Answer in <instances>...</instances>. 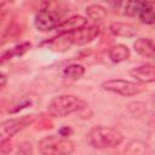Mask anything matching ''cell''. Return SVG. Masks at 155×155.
Here are the masks:
<instances>
[{
  "label": "cell",
  "mask_w": 155,
  "mask_h": 155,
  "mask_svg": "<svg viewBox=\"0 0 155 155\" xmlns=\"http://www.w3.org/2000/svg\"><path fill=\"white\" fill-rule=\"evenodd\" d=\"M47 7H42L35 16L34 24L35 28L40 31H50L52 29H57L61 24L62 13L57 8L50 7V4H46Z\"/></svg>",
  "instance_id": "obj_5"
},
{
  "label": "cell",
  "mask_w": 155,
  "mask_h": 155,
  "mask_svg": "<svg viewBox=\"0 0 155 155\" xmlns=\"http://www.w3.org/2000/svg\"><path fill=\"white\" fill-rule=\"evenodd\" d=\"M101 33V29L98 25H86L79 30H75L73 33H65L69 35V39L73 45H86L91 41H93Z\"/></svg>",
  "instance_id": "obj_7"
},
{
  "label": "cell",
  "mask_w": 155,
  "mask_h": 155,
  "mask_svg": "<svg viewBox=\"0 0 155 155\" xmlns=\"http://www.w3.org/2000/svg\"><path fill=\"white\" fill-rule=\"evenodd\" d=\"M130 75L136 79L137 82L147 85L155 82V65L154 64H142L130 70Z\"/></svg>",
  "instance_id": "obj_8"
},
{
  "label": "cell",
  "mask_w": 155,
  "mask_h": 155,
  "mask_svg": "<svg viewBox=\"0 0 155 155\" xmlns=\"http://www.w3.org/2000/svg\"><path fill=\"white\" fill-rule=\"evenodd\" d=\"M87 143L94 149H111L124 142V134L109 126H96L86 136Z\"/></svg>",
  "instance_id": "obj_2"
},
{
  "label": "cell",
  "mask_w": 155,
  "mask_h": 155,
  "mask_svg": "<svg viewBox=\"0 0 155 155\" xmlns=\"http://www.w3.org/2000/svg\"><path fill=\"white\" fill-rule=\"evenodd\" d=\"M87 108L90 107L86 101L73 94H61L50 101L47 105V111L53 117H65L74 113L79 115L82 110Z\"/></svg>",
  "instance_id": "obj_1"
},
{
  "label": "cell",
  "mask_w": 155,
  "mask_h": 155,
  "mask_svg": "<svg viewBox=\"0 0 155 155\" xmlns=\"http://www.w3.org/2000/svg\"><path fill=\"white\" fill-rule=\"evenodd\" d=\"M134 51L145 58H154L155 57V41L149 38H139L133 44Z\"/></svg>",
  "instance_id": "obj_10"
},
{
  "label": "cell",
  "mask_w": 155,
  "mask_h": 155,
  "mask_svg": "<svg viewBox=\"0 0 155 155\" xmlns=\"http://www.w3.org/2000/svg\"><path fill=\"white\" fill-rule=\"evenodd\" d=\"M35 121L34 115H24L19 119H8L1 124V138H11Z\"/></svg>",
  "instance_id": "obj_6"
},
{
  "label": "cell",
  "mask_w": 155,
  "mask_h": 155,
  "mask_svg": "<svg viewBox=\"0 0 155 155\" xmlns=\"http://www.w3.org/2000/svg\"><path fill=\"white\" fill-rule=\"evenodd\" d=\"M101 86L103 90L122 97L137 96L145 91V85L139 84L137 81H130L124 79H109L103 81Z\"/></svg>",
  "instance_id": "obj_4"
},
{
  "label": "cell",
  "mask_w": 155,
  "mask_h": 155,
  "mask_svg": "<svg viewBox=\"0 0 155 155\" xmlns=\"http://www.w3.org/2000/svg\"><path fill=\"white\" fill-rule=\"evenodd\" d=\"M142 23L154 24L155 23V1H144L143 7L138 15Z\"/></svg>",
  "instance_id": "obj_14"
},
{
  "label": "cell",
  "mask_w": 155,
  "mask_h": 155,
  "mask_svg": "<svg viewBox=\"0 0 155 155\" xmlns=\"http://www.w3.org/2000/svg\"><path fill=\"white\" fill-rule=\"evenodd\" d=\"M86 13H87V17L93 21H102L107 17V10L103 6L97 5V4H92V5L87 6Z\"/></svg>",
  "instance_id": "obj_16"
},
{
  "label": "cell",
  "mask_w": 155,
  "mask_h": 155,
  "mask_svg": "<svg viewBox=\"0 0 155 155\" xmlns=\"http://www.w3.org/2000/svg\"><path fill=\"white\" fill-rule=\"evenodd\" d=\"M144 1H128L125 4V8H124V13L126 16L130 17H138L142 7H143Z\"/></svg>",
  "instance_id": "obj_17"
},
{
  "label": "cell",
  "mask_w": 155,
  "mask_h": 155,
  "mask_svg": "<svg viewBox=\"0 0 155 155\" xmlns=\"http://www.w3.org/2000/svg\"><path fill=\"white\" fill-rule=\"evenodd\" d=\"M30 47H31V44L28 41H23V42L15 45L13 47H11V48H8L1 53V63H5L6 61H8L13 57H18V56L24 54L25 52H28L30 50Z\"/></svg>",
  "instance_id": "obj_13"
},
{
  "label": "cell",
  "mask_w": 155,
  "mask_h": 155,
  "mask_svg": "<svg viewBox=\"0 0 155 155\" xmlns=\"http://www.w3.org/2000/svg\"><path fill=\"white\" fill-rule=\"evenodd\" d=\"M109 31L115 35V36H121V38H133L138 33L137 28L126 22H113L109 25Z\"/></svg>",
  "instance_id": "obj_11"
},
{
  "label": "cell",
  "mask_w": 155,
  "mask_h": 155,
  "mask_svg": "<svg viewBox=\"0 0 155 155\" xmlns=\"http://www.w3.org/2000/svg\"><path fill=\"white\" fill-rule=\"evenodd\" d=\"M16 155H34L31 144L29 142L19 143V145L17 148V151H16Z\"/></svg>",
  "instance_id": "obj_18"
},
{
  "label": "cell",
  "mask_w": 155,
  "mask_h": 155,
  "mask_svg": "<svg viewBox=\"0 0 155 155\" xmlns=\"http://www.w3.org/2000/svg\"><path fill=\"white\" fill-rule=\"evenodd\" d=\"M153 101H154V103H155V94L153 96Z\"/></svg>",
  "instance_id": "obj_21"
},
{
  "label": "cell",
  "mask_w": 155,
  "mask_h": 155,
  "mask_svg": "<svg viewBox=\"0 0 155 155\" xmlns=\"http://www.w3.org/2000/svg\"><path fill=\"white\" fill-rule=\"evenodd\" d=\"M12 150V142L10 138H1L0 142V151L1 155H8Z\"/></svg>",
  "instance_id": "obj_19"
},
{
  "label": "cell",
  "mask_w": 155,
  "mask_h": 155,
  "mask_svg": "<svg viewBox=\"0 0 155 155\" xmlns=\"http://www.w3.org/2000/svg\"><path fill=\"white\" fill-rule=\"evenodd\" d=\"M108 56L110 58L111 62L114 63H121V62H125L130 58L131 56V51L130 48L124 45V44H116V45H113L109 51H108Z\"/></svg>",
  "instance_id": "obj_12"
},
{
  "label": "cell",
  "mask_w": 155,
  "mask_h": 155,
  "mask_svg": "<svg viewBox=\"0 0 155 155\" xmlns=\"http://www.w3.org/2000/svg\"><path fill=\"white\" fill-rule=\"evenodd\" d=\"M0 80H1L0 86H1V88H4V87L6 86V81H7V75H6L4 71L1 73V78H0Z\"/></svg>",
  "instance_id": "obj_20"
},
{
  "label": "cell",
  "mask_w": 155,
  "mask_h": 155,
  "mask_svg": "<svg viewBox=\"0 0 155 155\" xmlns=\"http://www.w3.org/2000/svg\"><path fill=\"white\" fill-rule=\"evenodd\" d=\"M86 25H87V19L84 16L75 15L62 21L56 30L58 31V34H65V33H73L75 30H79Z\"/></svg>",
  "instance_id": "obj_9"
},
{
  "label": "cell",
  "mask_w": 155,
  "mask_h": 155,
  "mask_svg": "<svg viewBox=\"0 0 155 155\" xmlns=\"http://www.w3.org/2000/svg\"><path fill=\"white\" fill-rule=\"evenodd\" d=\"M74 150V142L65 137L51 134L38 142V151L40 155H70Z\"/></svg>",
  "instance_id": "obj_3"
},
{
  "label": "cell",
  "mask_w": 155,
  "mask_h": 155,
  "mask_svg": "<svg viewBox=\"0 0 155 155\" xmlns=\"http://www.w3.org/2000/svg\"><path fill=\"white\" fill-rule=\"evenodd\" d=\"M85 74V68L84 65L81 64H78V63H73V64H69L67 65L64 69H63V76L70 81H76L79 80L80 78H82V75Z\"/></svg>",
  "instance_id": "obj_15"
}]
</instances>
